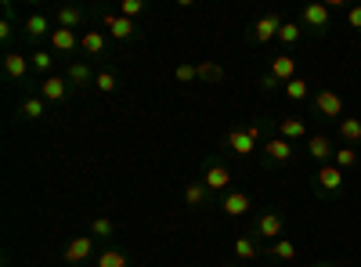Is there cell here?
<instances>
[{
  "label": "cell",
  "mask_w": 361,
  "mask_h": 267,
  "mask_svg": "<svg viewBox=\"0 0 361 267\" xmlns=\"http://www.w3.org/2000/svg\"><path fill=\"white\" fill-rule=\"evenodd\" d=\"M94 87H98L101 94H112V91H116V76H112V73H98V76H94Z\"/></svg>",
  "instance_id": "cell-33"
},
{
  "label": "cell",
  "mask_w": 361,
  "mask_h": 267,
  "mask_svg": "<svg viewBox=\"0 0 361 267\" xmlns=\"http://www.w3.org/2000/svg\"><path fill=\"white\" fill-rule=\"evenodd\" d=\"M29 66H33V61L29 58H22V54H4V73L11 76V79H26V73H29Z\"/></svg>",
  "instance_id": "cell-16"
},
{
  "label": "cell",
  "mask_w": 361,
  "mask_h": 267,
  "mask_svg": "<svg viewBox=\"0 0 361 267\" xmlns=\"http://www.w3.org/2000/svg\"><path fill=\"white\" fill-rule=\"evenodd\" d=\"M300 36H304V26H300V22H282V29H279L282 44H296Z\"/></svg>",
  "instance_id": "cell-28"
},
{
  "label": "cell",
  "mask_w": 361,
  "mask_h": 267,
  "mask_svg": "<svg viewBox=\"0 0 361 267\" xmlns=\"http://www.w3.org/2000/svg\"><path fill=\"white\" fill-rule=\"evenodd\" d=\"M51 47H54V51H61V54H69V51H76V47H80V40H76V33H73V29H54V33H51Z\"/></svg>",
  "instance_id": "cell-18"
},
{
  "label": "cell",
  "mask_w": 361,
  "mask_h": 267,
  "mask_svg": "<svg viewBox=\"0 0 361 267\" xmlns=\"http://www.w3.org/2000/svg\"><path fill=\"white\" fill-rule=\"evenodd\" d=\"M145 11V0H123V4H119V15L123 18H131V22H134V18Z\"/></svg>",
  "instance_id": "cell-32"
},
{
  "label": "cell",
  "mask_w": 361,
  "mask_h": 267,
  "mask_svg": "<svg viewBox=\"0 0 361 267\" xmlns=\"http://www.w3.org/2000/svg\"><path fill=\"white\" fill-rule=\"evenodd\" d=\"M91 253H94V242L87 235H80L66 245V264H83V260H91Z\"/></svg>",
  "instance_id": "cell-7"
},
{
  "label": "cell",
  "mask_w": 361,
  "mask_h": 267,
  "mask_svg": "<svg viewBox=\"0 0 361 267\" xmlns=\"http://www.w3.org/2000/svg\"><path fill=\"white\" fill-rule=\"evenodd\" d=\"M318 184H322L325 192H339V188H344V174H339L336 162H325V167L318 170Z\"/></svg>",
  "instance_id": "cell-13"
},
{
  "label": "cell",
  "mask_w": 361,
  "mask_h": 267,
  "mask_svg": "<svg viewBox=\"0 0 361 267\" xmlns=\"http://www.w3.org/2000/svg\"><path fill=\"white\" fill-rule=\"evenodd\" d=\"M347 26H351V29H358V33H361V4H354V8H351V11H347Z\"/></svg>",
  "instance_id": "cell-38"
},
{
  "label": "cell",
  "mask_w": 361,
  "mask_h": 267,
  "mask_svg": "<svg viewBox=\"0 0 361 267\" xmlns=\"http://www.w3.org/2000/svg\"><path fill=\"white\" fill-rule=\"evenodd\" d=\"M253 145H257V137H253L249 130H231L228 134V148L235 155H253Z\"/></svg>",
  "instance_id": "cell-12"
},
{
  "label": "cell",
  "mask_w": 361,
  "mask_h": 267,
  "mask_svg": "<svg viewBox=\"0 0 361 267\" xmlns=\"http://www.w3.org/2000/svg\"><path fill=\"white\" fill-rule=\"evenodd\" d=\"M91 79L94 76H91V69L83 66V61H76V66L69 69V84H91Z\"/></svg>",
  "instance_id": "cell-31"
},
{
  "label": "cell",
  "mask_w": 361,
  "mask_h": 267,
  "mask_svg": "<svg viewBox=\"0 0 361 267\" xmlns=\"http://www.w3.org/2000/svg\"><path fill=\"white\" fill-rule=\"evenodd\" d=\"M329 22H332V8L329 4H307L300 11V26H307L311 33H329Z\"/></svg>",
  "instance_id": "cell-1"
},
{
  "label": "cell",
  "mask_w": 361,
  "mask_h": 267,
  "mask_svg": "<svg viewBox=\"0 0 361 267\" xmlns=\"http://www.w3.org/2000/svg\"><path fill=\"white\" fill-rule=\"evenodd\" d=\"M339 141H344V145H361V119L358 116H344L339 119Z\"/></svg>",
  "instance_id": "cell-11"
},
{
  "label": "cell",
  "mask_w": 361,
  "mask_h": 267,
  "mask_svg": "<svg viewBox=\"0 0 361 267\" xmlns=\"http://www.w3.org/2000/svg\"><path fill=\"white\" fill-rule=\"evenodd\" d=\"M44 112H47V101L40 98V94H36V98H26V101H22V119H40Z\"/></svg>",
  "instance_id": "cell-24"
},
{
  "label": "cell",
  "mask_w": 361,
  "mask_h": 267,
  "mask_svg": "<svg viewBox=\"0 0 361 267\" xmlns=\"http://www.w3.org/2000/svg\"><path fill=\"white\" fill-rule=\"evenodd\" d=\"M29 61H33V69H40V73H51V61H54V58H51V51H36Z\"/></svg>",
  "instance_id": "cell-35"
},
{
  "label": "cell",
  "mask_w": 361,
  "mask_h": 267,
  "mask_svg": "<svg viewBox=\"0 0 361 267\" xmlns=\"http://www.w3.org/2000/svg\"><path fill=\"white\" fill-rule=\"evenodd\" d=\"M112 231H116V228H112V220H109V217H98V220L91 224V235H98V238H109Z\"/></svg>",
  "instance_id": "cell-34"
},
{
  "label": "cell",
  "mask_w": 361,
  "mask_h": 267,
  "mask_svg": "<svg viewBox=\"0 0 361 267\" xmlns=\"http://www.w3.org/2000/svg\"><path fill=\"white\" fill-rule=\"evenodd\" d=\"M332 162H336L339 170H354V167H358V152H354L351 145H339L336 155H332Z\"/></svg>",
  "instance_id": "cell-23"
},
{
  "label": "cell",
  "mask_w": 361,
  "mask_h": 267,
  "mask_svg": "<svg viewBox=\"0 0 361 267\" xmlns=\"http://www.w3.org/2000/svg\"><path fill=\"white\" fill-rule=\"evenodd\" d=\"M221 206H224L228 217H242V213L253 210V199H249L246 192H228V195L221 199Z\"/></svg>",
  "instance_id": "cell-5"
},
{
  "label": "cell",
  "mask_w": 361,
  "mask_h": 267,
  "mask_svg": "<svg viewBox=\"0 0 361 267\" xmlns=\"http://www.w3.org/2000/svg\"><path fill=\"white\" fill-rule=\"evenodd\" d=\"M224 267H235V264H224Z\"/></svg>",
  "instance_id": "cell-41"
},
{
  "label": "cell",
  "mask_w": 361,
  "mask_h": 267,
  "mask_svg": "<svg viewBox=\"0 0 361 267\" xmlns=\"http://www.w3.org/2000/svg\"><path fill=\"white\" fill-rule=\"evenodd\" d=\"M286 98L289 101H307L311 98V84H307L304 76H293L289 84H286Z\"/></svg>",
  "instance_id": "cell-19"
},
{
  "label": "cell",
  "mask_w": 361,
  "mask_h": 267,
  "mask_svg": "<svg viewBox=\"0 0 361 267\" xmlns=\"http://www.w3.org/2000/svg\"><path fill=\"white\" fill-rule=\"evenodd\" d=\"M181 84H192V79H199V66H177V73H174Z\"/></svg>",
  "instance_id": "cell-36"
},
{
  "label": "cell",
  "mask_w": 361,
  "mask_h": 267,
  "mask_svg": "<svg viewBox=\"0 0 361 267\" xmlns=\"http://www.w3.org/2000/svg\"><path fill=\"white\" fill-rule=\"evenodd\" d=\"M69 94V79H61V76H47L44 84H40V98L44 101H61Z\"/></svg>",
  "instance_id": "cell-9"
},
{
  "label": "cell",
  "mask_w": 361,
  "mask_h": 267,
  "mask_svg": "<svg viewBox=\"0 0 361 267\" xmlns=\"http://www.w3.org/2000/svg\"><path fill=\"white\" fill-rule=\"evenodd\" d=\"M311 267H329V264H311Z\"/></svg>",
  "instance_id": "cell-40"
},
{
  "label": "cell",
  "mask_w": 361,
  "mask_h": 267,
  "mask_svg": "<svg viewBox=\"0 0 361 267\" xmlns=\"http://www.w3.org/2000/svg\"><path fill=\"white\" fill-rule=\"evenodd\" d=\"M264 155L271 162H289L293 159V145L286 137H271V141H264Z\"/></svg>",
  "instance_id": "cell-10"
},
{
  "label": "cell",
  "mask_w": 361,
  "mask_h": 267,
  "mask_svg": "<svg viewBox=\"0 0 361 267\" xmlns=\"http://www.w3.org/2000/svg\"><path fill=\"white\" fill-rule=\"evenodd\" d=\"M80 47L87 51V54H101V51H105V33H98V29L83 33V36H80Z\"/></svg>",
  "instance_id": "cell-21"
},
{
  "label": "cell",
  "mask_w": 361,
  "mask_h": 267,
  "mask_svg": "<svg viewBox=\"0 0 361 267\" xmlns=\"http://www.w3.org/2000/svg\"><path fill=\"white\" fill-rule=\"evenodd\" d=\"M98 267H126V257H123L119 250H105V253L98 257Z\"/></svg>",
  "instance_id": "cell-30"
},
{
  "label": "cell",
  "mask_w": 361,
  "mask_h": 267,
  "mask_svg": "<svg viewBox=\"0 0 361 267\" xmlns=\"http://www.w3.org/2000/svg\"><path fill=\"white\" fill-rule=\"evenodd\" d=\"M11 36V18H4V22H0V40H8Z\"/></svg>",
  "instance_id": "cell-39"
},
{
  "label": "cell",
  "mask_w": 361,
  "mask_h": 267,
  "mask_svg": "<svg viewBox=\"0 0 361 267\" xmlns=\"http://www.w3.org/2000/svg\"><path fill=\"white\" fill-rule=\"evenodd\" d=\"M279 29H282V18L274 11H267V15H260L257 22H253V40H257V44H267V40L279 36Z\"/></svg>",
  "instance_id": "cell-3"
},
{
  "label": "cell",
  "mask_w": 361,
  "mask_h": 267,
  "mask_svg": "<svg viewBox=\"0 0 361 267\" xmlns=\"http://www.w3.org/2000/svg\"><path fill=\"white\" fill-rule=\"evenodd\" d=\"M202 184H206L209 192H224L228 184H231V170H228V167H221V162H214V167H206Z\"/></svg>",
  "instance_id": "cell-6"
},
{
  "label": "cell",
  "mask_w": 361,
  "mask_h": 267,
  "mask_svg": "<svg viewBox=\"0 0 361 267\" xmlns=\"http://www.w3.org/2000/svg\"><path fill=\"white\" fill-rule=\"evenodd\" d=\"M314 112L322 119H339L344 116V98H339L336 91H318L314 94Z\"/></svg>",
  "instance_id": "cell-2"
},
{
  "label": "cell",
  "mask_w": 361,
  "mask_h": 267,
  "mask_svg": "<svg viewBox=\"0 0 361 267\" xmlns=\"http://www.w3.org/2000/svg\"><path fill=\"white\" fill-rule=\"evenodd\" d=\"M279 137H286V141H304V137H307V127H304V119H296V116H286V119L279 123Z\"/></svg>",
  "instance_id": "cell-15"
},
{
  "label": "cell",
  "mask_w": 361,
  "mask_h": 267,
  "mask_svg": "<svg viewBox=\"0 0 361 267\" xmlns=\"http://www.w3.org/2000/svg\"><path fill=\"white\" fill-rule=\"evenodd\" d=\"M26 33H29L33 40H40V36H47V33H54V29H51V22H47V15H29V18H26Z\"/></svg>",
  "instance_id": "cell-20"
},
{
  "label": "cell",
  "mask_w": 361,
  "mask_h": 267,
  "mask_svg": "<svg viewBox=\"0 0 361 267\" xmlns=\"http://www.w3.org/2000/svg\"><path fill=\"white\" fill-rule=\"evenodd\" d=\"M282 231H286L282 213H274V210L260 213V220H257V235H264V238H274V242H279V238H282Z\"/></svg>",
  "instance_id": "cell-4"
},
{
  "label": "cell",
  "mask_w": 361,
  "mask_h": 267,
  "mask_svg": "<svg viewBox=\"0 0 361 267\" xmlns=\"http://www.w3.org/2000/svg\"><path fill=\"white\" fill-rule=\"evenodd\" d=\"M105 29H109V36L116 40H126V36H134V22L131 18H123V15H112V11H105Z\"/></svg>",
  "instance_id": "cell-8"
},
{
  "label": "cell",
  "mask_w": 361,
  "mask_h": 267,
  "mask_svg": "<svg viewBox=\"0 0 361 267\" xmlns=\"http://www.w3.org/2000/svg\"><path fill=\"white\" fill-rule=\"evenodd\" d=\"M80 22H83L80 8H58V29H76Z\"/></svg>",
  "instance_id": "cell-22"
},
{
  "label": "cell",
  "mask_w": 361,
  "mask_h": 267,
  "mask_svg": "<svg viewBox=\"0 0 361 267\" xmlns=\"http://www.w3.org/2000/svg\"><path fill=\"white\" fill-rule=\"evenodd\" d=\"M307 152H311V159H318V162H329V159L336 155L332 141H329L325 134H314V137H311V145H307Z\"/></svg>",
  "instance_id": "cell-14"
},
{
  "label": "cell",
  "mask_w": 361,
  "mask_h": 267,
  "mask_svg": "<svg viewBox=\"0 0 361 267\" xmlns=\"http://www.w3.org/2000/svg\"><path fill=\"white\" fill-rule=\"evenodd\" d=\"M271 76H274V79H282V84H289V79L296 76V58L279 54V58L271 61Z\"/></svg>",
  "instance_id": "cell-17"
},
{
  "label": "cell",
  "mask_w": 361,
  "mask_h": 267,
  "mask_svg": "<svg viewBox=\"0 0 361 267\" xmlns=\"http://www.w3.org/2000/svg\"><path fill=\"white\" fill-rule=\"evenodd\" d=\"M235 257H239V260H257V257H260V245L242 235V238H235Z\"/></svg>",
  "instance_id": "cell-25"
},
{
  "label": "cell",
  "mask_w": 361,
  "mask_h": 267,
  "mask_svg": "<svg viewBox=\"0 0 361 267\" xmlns=\"http://www.w3.org/2000/svg\"><path fill=\"white\" fill-rule=\"evenodd\" d=\"M206 195H209L206 184H188V188H184V202H188V206H206Z\"/></svg>",
  "instance_id": "cell-26"
},
{
  "label": "cell",
  "mask_w": 361,
  "mask_h": 267,
  "mask_svg": "<svg viewBox=\"0 0 361 267\" xmlns=\"http://www.w3.org/2000/svg\"><path fill=\"white\" fill-rule=\"evenodd\" d=\"M279 87H286V84H282V79H274L271 73L260 76V91H279Z\"/></svg>",
  "instance_id": "cell-37"
},
{
  "label": "cell",
  "mask_w": 361,
  "mask_h": 267,
  "mask_svg": "<svg viewBox=\"0 0 361 267\" xmlns=\"http://www.w3.org/2000/svg\"><path fill=\"white\" fill-rule=\"evenodd\" d=\"M199 79H206V84H221V79H224V69L214 66V61H202V66H199Z\"/></svg>",
  "instance_id": "cell-29"
},
{
  "label": "cell",
  "mask_w": 361,
  "mask_h": 267,
  "mask_svg": "<svg viewBox=\"0 0 361 267\" xmlns=\"http://www.w3.org/2000/svg\"><path fill=\"white\" fill-rule=\"evenodd\" d=\"M267 257H274V260H293V257H296V245H293L289 238H279V242L267 250Z\"/></svg>",
  "instance_id": "cell-27"
}]
</instances>
